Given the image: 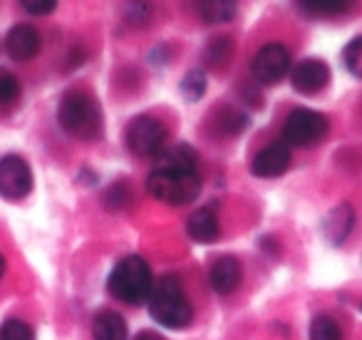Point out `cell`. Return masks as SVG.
<instances>
[{"instance_id":"6da1fadb","label":"cell","mask_w":362,"mask_h":340,"mask_svg":"<svg viewBox=\"0 0 362 340\" xmlns=\"http://www.w3.org/2000/svg\"><path fill=\"white\" fill-rule=\"evenodd\" d=\"M107 285H110V293L115 295L117 300L139 305L151 298L154 273H151L149 264H146L141 256H127V259H122L119 264L112 268Z\"/></svg>"},{"instance_id":"7a4b0ae2","label":"cell","mask_w":362,"mask_h":340,"mask_svg":"<svg viewBox=\"0 0 362 340\" xmlns=\"http://www.w3.org/2000/svg\"><path fill=\"white\" fill-rule=\"evenodd\" d=\"M57 122L70 137L92 142L102 135V110L85 92H67L57 107Z\"/></svg>"},{"instance_id":"3957f363","label":"cell","mask_w":362,"mask_h":340,"mask_svg":"<svg viewBox=\"0 0 362 340\" xmlns=\"http://www.w3.org/2000/svg\"><path fill=\"white\" fill-rule=\"evenodd\" d=\"M149 313H151V318L164 325V328L179 330L192 323L194 308H192V303H189L184 288H181L179 278H174V276L161 278V283L151 290Z\"/></svg>"},{"instance_id":"277c9868","label":"cell","mask_w":362,"mask_h":340,"mask_svg":"<svg viewBox=\"0 0 362 340\" xmlns=\"http://www.w3.org/2000/svg\"><path fill=\"white\" fill-rule=\"evenodd\" d=\"M146 191L154 199L171 206L192 204L202 191V179L197 171H164L154 169L146 179Z\"/></svg>"},{"instance_id":"5b68a950","label":"cell","mask_w":362,"mask_h":340,"mask_svg":"<svg viewBox=\"0 0 362 340\" xmlns=\"http://www.w3.org/2000/svg\"><path fill=\"white\" fill-rule=\"evenodd\" d=\"M327 135V120L315 110H293L283 125L286 144L293 147H313Z\"/></svg>"},{"instance_id":"8992f818","label":"cell","mask_w":362,"mask_h":340,"mask_svg":"<svg viewBox=\"0 0 362 340\" xmlns=\"http://www.w3.org/2000/svg\"><path fill=\"white\" fill-rule=\"evenodd\" d=\"M166 142V127L156 117H134L127 127V144L134 154L151 157L164 149Z\"/></svg>"},{"instance_id":"52a82bcc","label":"cell","mask_w":362,"mask_h":340,"mask_svg":"<svg viewBox=\"0 0 362 340\" xmlns=\"http://www.w3.org/2000/svg\"><path fill=\"white\" fill-rule=\"evenodd\" d=\"M291 70V52L283 42H268L253 57L251 72L261 85H276Z\"/></svg>"},{"instance_id":"ba28073f","label":"cell","mask_w":362,"mask_h":340,"mask_svg":"<svg viewBox=\"0 0 362 340\" xmlns=\"http://www.w3.org/2000/svg\"><path fill=\"white\" fill-rule=\"evenodd\" d=\"M33 189V171L23 157L8 154L0 159V196L6 199H23Z\"/></svg>"},{"instance_id":"9c48e42d","label":"cell","mask_w":362,"mask_h":340,"mask_svg":"<svg viewBox=\"0 0 362 340\" xmlns=\"http://www.w3.org/2000/svg\"><path fill=\"white\" fill-rule=\"evenodd\" d=\"M291 166V149L283 142H273V144L263 147L256 157H253L251 171L261 179H276V176L286 174Z\"/></svg>"},{"instance_id":"30bf717a","label":"cell","mask_w":362,"mask_h":340,"mask_svg":"<svg viewBox=\"0 0 362 340\" xmlns=\"http://www.w3.org/2000/svg\"><path fill=\"white\" fill-rule=\"evenodd\" d=\"M291 82L303 95H315V92H320L330 82V70H327V65L322 60L308 57V60H300L293 67Z\"/></svg>"},{"instance_id":"8fae6325","label":"cell","mask_w":362,"mask_h":340,"mask_svg":"<svg viewBox=\"0 0 362 340\" xmlns=\"http://www.w3.org/2000/svg\"><path fill=\"white\" fill-rule=\"evenodd\" d=\"M6 50L18 62L33 60L40 52V33L33 26H16L6 38Z\"/></svg>"},{"instance_id":"7c38bea8","label":"cell","mask_w":362,"mask_h":340,"mask_svg":"<svg viewBox=\"0 0 362 340\" xmlns=\"http://www.w3.org/2000/svg\"><path fill=\"white\" fill-rule=\"evenodd\" d=\"M355 224V211L350 204H340L335 209L327 211V216L322 219V236L330 241L332 246H340L347 239V234L352 231Z\"/></svg>"},{"instance_id":"4fadbf2b","label":"cell","mask_w":362,"mask_h":340,"mask_svg":"<svg viewBox=\"0 0 362 340\" xmlns=\"http://www.w3.org/2000/svg\"><path fill=\"white\" fill-rule=\"evenodd\" d=\"M187 231L194 241H199V244H214V241L218 239V234H221L216 211L209 209V206L194 211L187 221Z\"/></svg>"},{"instance_id":"5bb4252c","label":"cell","mask_w":362,"mask_h":340,"mask_svg":"<svg viewBox=\"0 0 362 340\" xmlns=\"http://www.w3.org/2000/svg\"><path fill=\"white\" fill-rule=\"evenodd\" d=\"M156 169L164 171H197V152L189 144L166 147L156 154Z\"/></svg>"},{"instance_id":"9a60e30c","label":"cell","mask_w":362,"mask_h":340,"mask_svg":"<svg viewBox=\"0 0 362 340\" xmlns=\"http://www.w3.org/2000/svg\"><path fill=\"white\" fill-rule=\"evenodd\" d=\"M241 280V264H238L233 256H221L216 264L211 266V285L216 293L226 295Z\"/></svg>"},{"instance_id":"2e32d148","label":"cell","mask_w":362,"mask_h":340,"mask_svg":"<svg viewBox=\"0 0 362 340\" xmlns=\"http://www.w3.org/2000/svg\"><path fill=\"white\" fill-rule=\"evenodd\" d=\"M95 340H127V320L115 310H102L92 325Z\"/></svg>"},{"instance_id":"e0dca14e","label":"cell","mask_w":362,"mask_h":340,"mask_svg":"<svg viewBox=\"0 0 362 340\" xmlns=\"http://www.w3.org/2000/svg\"><path fill=\"white\" fill-rule=\"evenodd\" d=\"M199 16L211 26H223L236 18V3L233 0H199Z\"/></svg>"},{"instance_id":"ac0fdd59","label":"cell","mask_w":362,"mask_h":340,"mask_svg":"<svg viewBox=\"0 0 362 340\" xmlns=\"http://www.w3.org/2000/svg\"><path fill=\"white\" fill-rule=\"evenodd\" d=\"M352 0H298V6L308 16H337L350 8Z\"/></svg>"},{"instance_id":"d6986e66","label":"cell","mask_w":362,"mask_h":340,"mask_svg":"<svg viewBox=\"0 0 362 340\" xmlns=\"http://www.w3.org/2000/svg\"><path fill=\"white\" fill-rule=\"evenodd\" d=\"M181 95L189 102H199L206 95V72L204 70H189L181 80Z\"/></svg>"},{"instance_id":"ffe728a7","label":"cell","mask_w":362,"mask_h":340,"mask_svg":"<svg viewBox=\"0 0 362 340\" xmlns=\"http://www.w3.org/2000/svg\"><path fill=\"white\" fill-rule=\"evenodd\" d=\"M122 16L129 26H146L151 18V3L149 0H127L122 6Z\"/></svg>"},{"instance_id":"44dd1931","label":"cell","mask_w":362,"mask_h":340,"mask_svg":"<svg viewBox=\"0 0 362 340\" xmlns=\"http://www.w3.org/2000/svg\"><path fill=\"white\" fill-rule=\"evenodd\" d=\"M310 340H342L340 328L335 325V320L320 315L310 323Z\"/></svg>"},{"instance_id":"7402d4cb","label":"cell","mask_w":362,"mask_h":340,"mask_svg":"<svg viewBox=\"0 0 362 340\" xmlns=\"http://www.w3.org/2000/svg\"><path fill=\"white\" fill-rule=\"evenodd\" d=\"M0 340H35V330L18 318H11L0 328Z\"/></svg>"},{"instance_id":"603a6c76","label":"cell","mask_w":362,"mask_h":340,"mask_svg":"<svg viewBox=\"0 0 362 340\" xmlns=\"http://www.w3.org/2000/svg\"><path fill=\"white\" fill-rule=\"evenodd\" d=\"M342 60H345L347 70L362 80V38H355V40L347 42L345 50H342Z\"/></svg>"},{"instance_id":"cb8c5ba5","label":"cell","mask_w":362,"mask_h":340,"mask_svg":"<svg viewBox=\"0 0 362 340\" xmlns=\"http://www.w3.org/2000/svg\"><path fill=\"white\" fill-rule=\"evenodd\" d=\"M231 52H233V42L228 38H216L206 47V62L209 65H223L231 57Z\"/></svg>"},{"instance_id":"d4e9b609","label":"cell","mask_w":362,"mask_h":340,"mask_svg":"<svg viewBox=\"0 0 362 340\" xmlns=\"http://www.w3.org/2000/svg\"><path fill=\"white\" fill-rule=\"evenodd\" d=\"M18 97H21V82H18V77L3 72L0 75V105H16Z\"/></svg>"},{"instance_id":"484cf974","label":"cell","mask_w":362,"mask_h":340,"mask_svg":"<svg viewBox=\"0 0 362 340\" xmlns=\"http://www.w3.org/2000/svg\"><path fill=\"white\" fill-rule=\"evenodd\" d=\"M129 201H132V196H129V186L127 184H115L107 191V204H110L112 209H127Z\"/></svg>"},{"instance_id":"4316f807","label":"cell","mask_w":362,"mask_h":340,"mask_svg":"<svg viewBox=\"0 0 362 340\" xmlns=\"http://www.w3.org/2000/svg\"><path fill=\"white\" fill-rule=\"evenodd\" d=\"M30 16H50L57 8V0H21Z\"/></svg>"},{"instance_id":"83f0119b","label":"cell","mask_w":362,"mask_h":340,"mask_svg":"<svg viewBox=\"0 0 362 340\" xmlns=\"http://www.w3.org/2000/svg\"><path fill=\"white\" fill-rule=\"evenodd\" d=\"M248 125V120L243 115H238V112H226L223 115V130L228 132V135H238V132H243Z\"/></svg>"},{"instance_id":"f1b7e54d","label":"cell","mask_w":362,"mask_h":340,"mask_svg":"<svg viewBox=\"0 0 362 340\" xmlns=\"http://www.w3.org/2000/svg\"><path fill=\"white\" fill-rule=\"evenodd\" d=\"M136 340H164L159 333H154V330H144V333L136 335Z\"/></svg>"},{"instance_id":"f546056e","label":"cell","mask_w":362,"mask_h":340,"mask_svg":"<svg viewBox=\"0 0 362 340\" xmlns=\"http://www.w3.org/2000/svg\"><path fill=\"white\" fill-rule=\"evenodd\" d=\"M3 273H6V259L0 256V278H3Z\"/></svg>"},{"instance_id":"4dcf8cb0","label":"cell","mask_w":362,"mask_h":340,"mask_svg":"<svg viewBox=\"0 0 362 340\" xmlns=\"http://www.w3.org/2000/svg\"><path fill=\"white\" fill-rule=\"evenodd\" d=\"M360 308H362V305H360Z\"/></svg>"}]
</instances>
